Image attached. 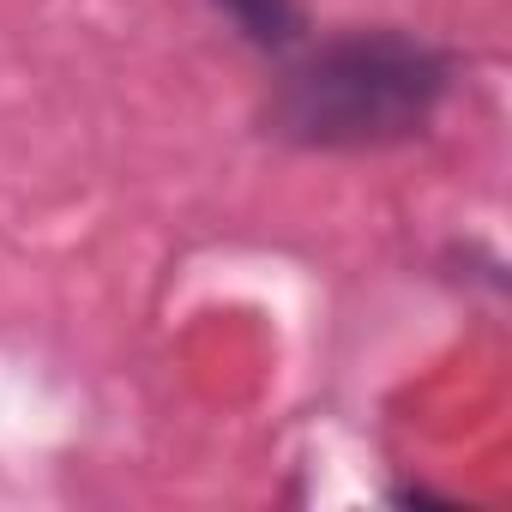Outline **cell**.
I'll list each match as a JSON object with an SVG mask.
<instances>
[{
    "instance_id": "1",
    "label": "cell",
    "mask_w": 512,
    "mask_h": 512,
    "mask_svg": "<svg viewBox=\"0 0 512 512\" xmlns=\"http://www.w3.org/2000/svg\"><path fill=\"white\" fill-rule=\"evenodd\" d=\"M458 85V49L404 25H350L308 37L278 61L260 133L290 151H392L434 127Z\"/></svg>"
},
{
    "instance_id": "2",
    "label": "cell",
    "mask_w": 512,
    "mask_h": 512,
    "mask_svg": "<svg viewBox=\"0 0 512 512\" xmlns=\"http://www.w3.org/2000/svg\"><path fill=\"white\" fill-rule=\"evenodd\" d=\"M205 7L235 31L241 49L266 55V61H284L290 49H302L314 37L308 0H205Z\"/></svg>"
}]
</instances>
